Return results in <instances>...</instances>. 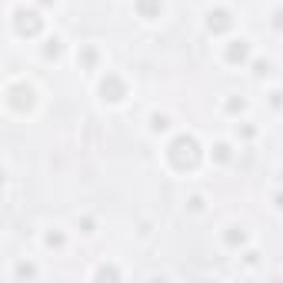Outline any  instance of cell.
Masks as SVG:
<instances>
[{
	"mask_svg": "<svg viewBox=\"0 0 283 283\" xmlns=\"http://www.w3.org/2000/svg\"><path fill=\"white\" fill-rule=\"evenodd\" d=\"M277 27H283V10H280V13H277Z\"/></svg>",
	"mask_w": 283,
	"mask_h": 283,
	"instance_id": "obj_4",
	"label": "cell"
},
{
	"mask_svg": "<svg viewBox=\"0 0 283 283\" xmlns=\"http://www.w3.org/2000/svg\"><path fill=\"white\" fill-rule=\"evenodd\" d=\"M247 54H250L247 40H233V47H230V60H247Z\"/></svg>",
	"mask_w": 283,
	"mask_h": 283,
	"instance_id": "obj_1",
	"label": "cell"
},
{
	"mask_svg": "<svg viewBox=\"0 0 283 283\" xmlns=\"http://www.w3.org/2000/svg\"><path fill=\"white\" fill-rule=\"evenodd\" d=\"M153 130H167V117H153Z\"/></svg>",
	"mask_w": 283,
	"mask_h": 283,
	"instance_id": "obj_3",
	"label": "cell"
},
{
	"mask_svg": "<svg viewBox=\"0 0 283 283\" xmlns=\"http://www.w3.org/2000/svg\"><path fill=\"white\" fill-rule=\"evenodd\" d=\"M213 27H230V17H227V10H217V13H210V30H213Z\"/></svg>",
	"mask_w": 283,
	"mask_h": 283,
	"instance_id": "obj_2",
	"label": "cell"
}]
</instances>
